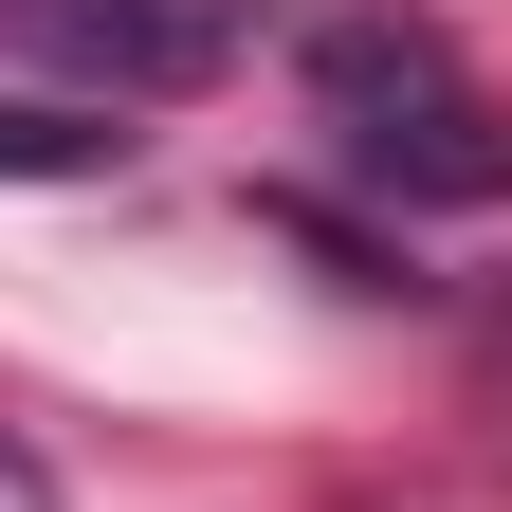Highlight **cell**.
Wrapping results in <instances>:
<instances>
[{
  "label": "cell",
  "mask_w": 512,
  "mask_h": 512,
  "mask_svg": "<svg viewBox=\"0 0 512 512\" xmlns=\"http://www.w3.org/2000/svg\"><path fill=\"white\" fill-rule=\"evenodd\" d=\"M0 512H55V476L19 458V421H0Z\"/></svg>",
  "instance_id": "5b68a950"
},
{
  "label": "cell",
  "mask_w": 512,
  "mask_h": 512,
  "mask_svg": "<svg viewBox=\"0 0 512 512\" xmlns=\"http://www.w3.org/2000/svg\"><path fill=\"white\" fill-rule=\"evenodd\" d=\"M293 74H311V128H330L348 183H384V202H512V110L476 92V55L439 37V19L348 0Z\"/></svg>",
  "instance_id": "6da1fadb"
},
{
  "label": "cell",
  "mask_w": 512,
  "mask_h": 512,
  "mask_svg": "<svg viewBox=\"0 0 512 512\" xmlns=\"http://www.w3.org/2000/svg\"><path fill=\"white\" fill-rule=\"evenodd\" d=\"M476 403H494V421H512V275H494V293H476Z\"/></svg>",
  "instance_id": "277c9868"
},
{
  "label": "cell",
  "mask_w": 512,
  "mask_h": 512,
  "mask_svg": "<svg viewBox=\"0 0 512 512\" xmlns=\"http://www.w3.org/2000/svg\"><path fill=\"white\" fill-rule=\"evenodd\" d=\"M19 37L74 55V74H110V92H183V74H220V0H19Z\"/></svg>",
  "instance_id": "7a4b0ae2"
},
{
  "label": "cell",
  "mask_w": 512,
  "mask_h": 512,
  "mask_svg": "<svg viewBox=\"0 0 512 512\" xmlns=\"http://www.w3.org/2000/svg\"><path fill=\"white\" fill-rule=\"evenodd\" d=\"M110 165H128L110 110H19L0 92V183H110Z\"/></svg>",
  "instance_id": "3957f363"
}]
</instances>
